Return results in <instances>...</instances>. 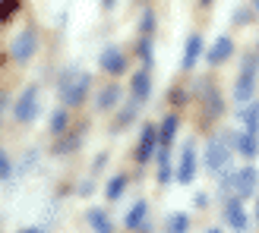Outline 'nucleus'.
Returning a JSON list of instances; mask_svg holds the SVG:
<instances>
[{"label":"nucleus","instance_id":"1","mask_svg":"<svg viewBox=\"0 0 259 233\" xmlns=\"http://www.w3.org/2000/svg\"><path fill=\"white\" fill-rule=\"evenodd\" d=\"M237 142V136L234 133H225V136H218L212 145H209V151H205V167L209 170H215V173H222V170H228V161H231V145Z\"/></svg>","mask_w":259,"mask_h":233},{"label":"nucleus","instance_id":"2","mask_svg":"<svg viewBox=\"0 0 259 233\" xmlns=\"http://www.w3.org/2000/svg\"><path fill=\"white\" fill-rule=\"evenodd\" d=\"M89 85H92V76L89 73H76V76H67V82H63L60 88V98H63V104H82L85 95H89Z\"/></svg>","mask_w":259,"mask_h":233},{"label":"nucleus","instance_id":"3","mask_svg":"<svg viewBox=\"0 0 259 233\" xmlns=\"http://www.w3.org/2000/svg\"><path fill=\"white\" fill-rule=\"evenodd\" d=\"M35 116H38V88L29 85V88L19 95V101H16V120H19V123H32Z\"/></svg>","mask_w":259,"mask_h":233},{"label":"nucleus","instance_id":"4","mask_svg":"<svg viewBox=\"0 0 259 233\" xmlns=\"http://www.w3.org/2000/svg\"><path fill=\"white\" fill-rule=\"evenodd\" d=\"M35 44H38V38H35V29H22L16 38H13V44H10V50H13V57L16 60H32V54H35Z\"/></svg>","mask_w":259,"mask_h":233},{"label":"nucleus","instance_id":"5","mask_svg":"<svg viewBox=\"0 0 259 233\" xmlns=\"http://www.w3.org/2000/svg\"><path fill=\"white\" fill-rule=\"evenodd\" d=\"M225 221H228L231 230H237V233H243V230L250 227V217L243 214L240 199H228V202H225Z\"/></svg>","mask_w":259,"mask_h":233},{"label":"nucleus","instance_id":"6","mask_svg":"<svg viewBox=\"0 0 259 233\" xmlns=\"http://www.w3.org/2000/svg\"><path fill=\"white\" fill-rule=\"evenodd\" d=\"M155 145H158V126H146L142 129V136H139V148H136V161L139 164H146L152 154H155Z\"/></svg>","mask_w":259,"mask_h":233},{"label":"nucleus","instance_id":"7","mask_svg":"<svg viewBox=\"0 0 259 233\" xmlns=\"http://www.w3.org/2000/svg\"><path fill=\"white\" fill-rule=\"evenodd\" d=\"M193 177H196V151H193V145H184L180 164H177V180L180 183H193Z\"/></svg>","mask_w":259,"mask_h":233},{"label":"nucleus","instance_id":"8","mask_svg":"<svg viewBox=\"0 0 259 233\" xmlns=\"http://www.w3.org/2000/svg\"><path fill=\"white\" fill-rule=\"evenodd\" d=\"M98 67L105 70V73H114V76H117V73H123V70H126V57H123V50H117V47H108L105 54L98 57Z\"/></svg>","mask_w":259,"mask_h":233},{"label":"nucleus","instance_id":"9","mask_svg":"<svg viewBox=\"0 0 259 233\" xmlns=\"http://www.w3.org/2000/svg\"><path fill=\"white\" fill-rule=\"evenodd\" d=\"M149 202H136L133 208H130V214H126V227L130 230H149Z\"/></svg>","mask_w":259,"mask_h":233},{"label":"nucleus","instance_id":"10","mask_svg":"<svg viewBox=\"0 0 259 233\" xmlns=\"http://www.w3.org/2000/svg\"><path fill=\"white\" fill-rule=\"evenodd\" d=\"M149 92H152V76H149V70H139L133 76V101L136 104L149 101Z\"/></svg>","mask_w":259,"mask_h":233},{"label":"nucleus","instance_id":"11","mask_svg":"<svg viewBox=\"0 0 259 233\" xmlns=\"http://www.w3.org/2000/svg\"><path fill=\"white\" fill-rule=\"evenodd\" d=\"M202 50H205L202 35H190V38H187V54H184V70H193V67H196V60L202 57Z\"/></svg>","mask_w":259,"mask_h":233},{"label":"nucleus","instance_id":"12","mask_svg":"<svg viewBox=\"0 0 259 233\" xmlns=\"http://www.w3.org/2000/svg\"><path fill=\"white\" fill-rule=\"evenodd\" d=\"M256 170H253V167H243V170H237V196H250V192L256 189Z\"/></svg>","mask_w":259,"mask_h":233},{"label":"nucleus","instance_id":"13","mask_svg":"<svg viewBox=\"0 0 259 233\" xmlns=\"http://www.w3.org/2000/svg\"><path fill=\"white\" fill-rule=\"evenodd\" d=\"M243 133H259V101L243 104Z\"/></svg>","mask_w":259,"mask_h":233},{"label":"nucleus","instance_id":"14","mask_svg":"<svg viewBox=\"0 0 259 233\" xmlns=\"http://www.w3.org/2000/svg\"><path fill=\"white\" fill-rule=\"evenodd\" d=\"M231 50H234V44H231V38H218V41L212 44V50L205 57H209V63H222L231 57Z\"/></svg>","mask_w":259,"mask_h":233},{"label":"nucleus","instance_id":"15","mask_svg":"<svg viewBox=\"0 0 259 233\" xmlns=\"http://www.w3.org/2000/svg\"><path fill=\"white\" fill-rule=\"evenodd\" d=\"M174 136H177V116H167V120L158 126V145L161 148H171Z\"/></svg>","mask_w":259,"mask_h":233},{"label":"nucleus","instance_id":"16","mask_svg":"<svg viewBox=\"0 0 259 233\" xmlns=\"http://www.w3.org/2000/svg\"><path fill=\"white\" fill-rule=\"evenodd\" d=\"M237 154H243V158H256L259 154V139L253 133H243L237 139Z\"/></svg>","mask_w":259,"mask_h":233},{"label":"nucleus","instance_id":"17","mask_svg":"<svg viewBox=\"0 0 259 233\" xmlns=\"http://www.w3.org/2000/svg\"><path fill=\"white\" fill-rule=\"evenodd\" d=\"M89 224L95 227V233H111V230H114L111 221H108V214H105V211H98V208L89 211Z\"/></svg>","mask_w":259,"mask_h":233},{"label":"nucleus","instance_id":"18","mask_svg":"<svg viewBox=\"0 0 259 233\" xmlns=\"http://www.w3.org/2000/svg\"><path fill=\"white\" fill-rule=\"evenodd\" d=\"M117 95H120V88H117V85H108L105 92L98 95V101H95L98 110H111V107H114V101H117Z\"/></svg>","mask_w":259,"mask_h":233},{"label":"nucleus","instance_id":"19","mask_svg":"<svg viewBox=\"0 0 259 233\" xmlns=\"http://www.w3.org/2000/svg\"><path fill=\"white\" fill-rule=\"evenodd\" d=\"M158 161H161V167H158V180H161V183H171L174 170H171V154H167V148L158 151Z\"/></svg>","mask_w":259,"mask_h":233},{"label":"nucleus","instance_id":"20","mask_svg":"<svg viewBox=\"0 0 259 233\" xmlns=\"http://www.w3.org/2000/svg\"><path fill=\"white\" fill-rule=\"evenodd\" d=\"M123 189H126V177L120 173V177H114L111 183H108V199H111V202H117V199L123 196Z\"/></svg>","mask_w":259,"mask_h":233},{"label":"nucleus","instance_id":"21","mask_svg":"<svg viewBox=\"0 0 259 233\" xmlns=\"http://www.w3.org/2000/svg\"><path fill=\"white\" fill-rule=\"evenodd\" d=\"M222 192H234L237 189V170H222Z\"/></svg>","mask_w":259,"mask_h":233},{"label":"nucleus","instance_id":"22","mask_svg":"<svg viewBox=\"0 0 259 233\" xmlns=\"http://www.w3.org/2000/svg\"><path fill=\"white\" fill-rule=\"evenodd\" d=\"M187 227H190V217L187 214H180V211L171 214V233H184Z\"/></svg>","mask_w":259,"mask_h":233},{"label":"nucleus","instance_id":"23","mask_svg":"<svg viewBox=\"0 0 259 233\" xmlns=\"http://www.w3.org/2000/svg\"><path fill=\"white\" fill-rule=\"evenodd\" d=\"M63 129H67V113L57 110L54 116H51V133H63Z\"/></svg>","mask_w":259,"mask_h":233},{"label":"nucleus","instance_id":"24","mask_svg":"<svg viewBox=\"0 0 259 233\" xmlns=\"http://www.w3.org/2000/svg\"><path fill=\"white\" fill-rule=\"evenodd\" d=\"M10 170H13V164H10V158H7V151L0 148V180H7Z\"/></svg>","mask_w":259,"mask_h":233},{"label":"nucleus","instance_id":"25","mask_svg":"<svg viewBox=\"0 0 259 233\" xmlns=\"http://www.w3.org/2000/svg\"><path fill=\"white\" fill-rule=\"evenodd\" d=\"M139 57L146 60V63H152V41H146V38L139 41Z\"/></svg>","mask_w":259,"mask_h":233},{"label":"nucleus","instance_id":"26","mask_svg":"<svg viewBox=\"0 0 259 233\" xmlns=\"http://www.w3.org/2000/svg\"><path fill=\"white\" fill-rule=\"evenodd\" d=\"M152 29H155V16L146 13V16H142V35H152Z\"/></svg>","mask_w":259,"mask_h":233},{"label":"nucleus","instance_id":"27","mask_svg":"<svg viewBox=\"0 0 259 233\" xmlns=\"http://www.w3.org/2000/svg\"><path fill=\"white\" fill-rule=\"evenodd\" d=\"M205 202H209V196H205V192H199V196H196V205H199V208H205Z\"/></svg>","mask_w":259,"mask_h":233},{"label":"nucleus","instance_id":"28","mask_svg":"<svg viewBox=\"0 0 259 233\" xmlns=\"http://www.w3.org/2000/svg\"><path fill=\"white\" fill-rule=\"evenodd\" d=\"M101 7H105V10H111V7H114V0H101Z\"/></svg>","mask_w":259,"mask_h":233},{"label":"nucleus","instance_id":"29","mask_svg":"<svg viewBox=\"0 0 259 233\" xmlns=\"http://www.w3.org/2000/svg\"><path fill=\"white\" fill-rule=\"evenodd\" d=\"M22 233H41V230H35V227H29V230H22Z\"/></svg>","mask_w":259,"mask_h":233},{"label":"nucleus","instance_id":"30","mask_svg":"<svg viewBox=\"0 0 259 233\" xmlns=\"http://www.w3.org/2000/svg\"><path fill=\"white\" fill-rule=\"evenodd\" d=\"M205 233H222V230H215V227H212V230H205Z\"/></svg>","mask_w":259,"mask_h":233},{"label":"nucleus","instance_id":"31","mask_svg":"<svg viewBox=\"0 0 259 233\" xmlns=\"http://www.w3.org/2000/svg\"><path fill=\"white\" fill-rule=\"evenodd\" d=\"M253 7H256V10H259V0H253Z\"/></svg>","mask_w":259,"mask_h":233},{"label":"nucleus","instance_id":"32","mask_svg":"<svg viewBox=\"0 0 259 233\" xmlns=\"http://www.w3.org/2000/svg\"><path fill=\"white\" fill-rule=\"evenodd\" d=\"M202 4H212V0H202Z\"/></svg>","mask_w":259,"mask_h":233}]
</instances>
